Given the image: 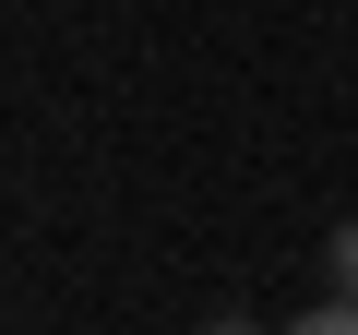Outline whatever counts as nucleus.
Returning a JSON list of instances; mask_svg holds the SVG:
<instances>
[{"label":"nucleus","mask_w":358,"mask_h":335,"mask_svg":"<svg viewBox=\"0 0 358 335\" xmlns=\"http://www.w3.org/2000/svg\"><path fill=\"white\" fill-rule=\"evenodd\" d=\"M287 335H358V299H346V287H334V299H310V311H299V323H287Z\"/></svg>","instance_id":"nucleus-1"},{"label":"nucleus","mask_w":358,"mask_h":335,"mask_svg":"<svg viewBox=\"0 0 358 335\" xmlns=\"http://www.w3.org/2000/svg\"><path fill=\"white\" fill-rule=\"evenodd\" d=\"M322 264H334V287H346V299H358V216H346V228H334V252H322Z\"/></svg>","instance_id":"nucleus-2"},{"label":"nucleus","mask_w":358,"mask_h":335,"mask_svg":"<svg viewBox=\"0 0 358 335\" xmlns=\"http://www.w3.org/2000/svg\"><path fill=\"white\" fill-rule=\"evenodd\" d=\"M203 335H263V323H251V311H215V323H203Z\"/></svg>","instance_id":"nucleus-3"}]
</instances>
